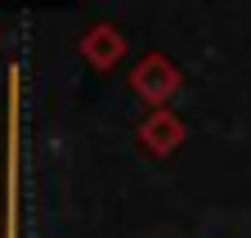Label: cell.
Segmentation results:
<instances>
[{
  "instance_id": "obj_1",
  "label": "cell",
  "mask_w": 251,
  "mask_h": 238,
  "mask_svg": "<svg viewBox=\"0 0 251 238\" xmlns=\"http://www.w3.org/2000/svg\"><path fill=\"white\" fill-rule=\"evenodd\" d=\"M130 90L139 99H148V104L162 108L179 90V72H175V63H171L166 54H144L139 63H135V72H130Z\"/></svg>"
},
{
  "instance_id": "obj_2",
  "label": "cell",
  "mask_w": 251,
  "mask_h": 238,
  "mask_svg": "<svg viewBox=\"0 0 251 238\" xmlns=\"http://www.w3.org/2000/svg\"><path fill=\"white\" fill-rule=\"evenodd\" d=\"M139 144L148 148V153L166 158V153H175V148L184 144V122H179L171 108H157L152 117H144V126H139Z\"/></svg>"
},
{
  "instance_id": "obj_3",
  "label": "cell",
  "mask_w": 251,
  "mask_h": 238,
  "mask_svg": "<svg viewBox=\"0 0 251 238\" xmlns=\"http://www.w3.org/2000/svg\"><path fill=\"white\" fill-rule=\"evenodd\" d=\"M81 54H85V63H90V68L108 72V68L117 63V58L126 54V36L117 32V27L99 23V27H90V32L81 36Z\"/></svg>"
}]
</instances>
